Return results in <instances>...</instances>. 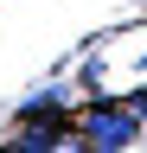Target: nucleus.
<instances>
[{
  "instance_id": "obj_1",
  "label": "nucleus",
  "mask_w": 147,
  "mask_h": 153,
  "mask_svg": "<svg viewBox=\"0 0 147 153\" xmlns=\"http://www.w3.org/2000/svg\"><path fill=\"white\" fill-rule=\"evenodd\" d=\"M141 128H147V121H141L134 102H96V108L77 115V140H83V147H134Z\"/></svg>"
},
{
  "instance_id": "obj_2",
  "label": "nucleus",
  "mask_w": 147,
  "mask_h": 153,
  "mask_svg": "<svg viewBox=\"0 0 147 153\" xmlns=\"http://www.w3.org/2000/svg\"><path fill=\"white\" fill-rule=\"evenodd\" d=\"M134 108H141V121H147V96H134Z\"/></svg>"
}]
</instances>
